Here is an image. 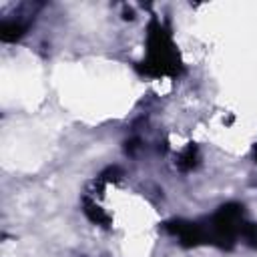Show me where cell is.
<instances>
[{"instance_id": "obj_4", "label": "cell", "mask_w": 257, "mask_h": 257, "mask_svg": "<svg viewBox=\"0 0 257 257\" xmlns=\"http://www.w3.org/2000/svg\"><path fill=\"white\" fill-rule=\"evenodd\" d=\"M195 157H197V147H187V151L181 155V161H179V169H183V171H187V169H191L193 165H195Z\"/></svg>"}, {"instance_id": "obj_1", "label": "cell", "mask_w": 257, "mask_h": 257, "mask_svg": "<svg viewBox=\"0 0 257 257\" xmlns=\"http://www.w3.org/2000/svg\"><path fill=\"white\" fill-rule=\"evenodd\" d=\"M175 52L171 46V40L161 30V26L153 24L149 34V60H147V72L153 74H165L175 72Z\"/></svg>"}, {"instance_id": "obj_3", "label": "cell", "mask_w": 257, "mask_h": 257, "mask_svg": "<svg viewBox=\"0 0 257 257\" xmlns=\"http://www.w3.org/2000/svg\"><path fill=\"white\" fill-rule=\"evenodd\" d=\"M84 213H86V217H88L92 223H108V217L100 211V207H96V205L90 203L88 199L84 201Z\"/></svg>"}, {"instance_id": "obj_2", "label": "cell", "mask_w": 257, "mask_h": 257, "mask_svg": "<svg viewBox=\"0 0 257 257\" xmlns=\"http://www.w3.org/2000/svg\"><path fill=\"white\" fill-rule=\"evenodd\" d=\"M24 32H26V24L24 22H18V20H4L2 26H0V38L4 42L18 40Z\"/></svg>"}, {"instance_id": "obj_6", "label": "cell", "mask_w": 257, "mask_h": 257, "mask_svg": "<svg viewBox=\"0 0 257 257\" xmlns=\"http://www.w3.org/2000/svg\"><path fill=\"white\" fill-rule=\"evenodd\" d=\"M255 155H257V151H255Z\"/></svg>"}, {"instance_id": "obj_5", "label": "cell", "mask_w": 257, "mask_h": 257, "mask_svg": "<svg viewBox=\"0 0 257 257\" xmlns=\"http://www.w3.org/2000/svg\"><path fill=\"white\" fill-rule=\"evenodd\" d=\"M241 235L247 239V243H249L251 247H257V225H253V223H243Z\"/></svg>"}]
</instances>
